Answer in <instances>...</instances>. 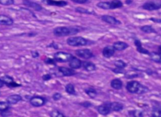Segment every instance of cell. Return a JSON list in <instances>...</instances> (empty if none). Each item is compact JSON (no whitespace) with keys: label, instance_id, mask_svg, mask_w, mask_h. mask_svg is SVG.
Returning <instances> with one entry per match:
<instances>
[{"label":"cell","instance_id":"cell-35","mask_svg":"<svg viewBox=\"0 0 161 117\" xmlns=\"http://www.w3.org/2000/svg\"><path fill=\"white\" fill-rule=\"evenodd\" d=\"M76 11L78 13H86V14H91V13L89 12L88 10L83 9L82 8H76Z\"/></svg>","mask_w":161,"mask_h":117},{"label":"cell","instance_id":"cell-22","mask_svg":"<svg viewBox=\"0 0 161 117\" xmlns=\"http://www.w3.org/2000/svg\"><path fill=\"white\" fill-rule=\"evenodd\" d=\"M111 87L115 90H120L123 87V83L121 80L118 78L114 79L111 82Z\"/></svg>","mask_w":161,"mask_h":117},{"label":"cell","instance_id":"cell-19","mask_svg":"<svg viewBox=\"0 0 161 117\" xmlns=\"http://www.w3.org/2000/svg\"><path fill=\"white\" fill-rule=\"evenodd\" d=\"M135 45L137 48V51L140 53H142V54H144V55H149L150 52L148 51L147 49H145L142 47V43L140 42V40H135Z\"/></svg>","mask_w":161,"mask_h":117},{"label":"cell","instance_id":"cell-4","mask_svg":"<svg viewBox=\"0 0 161 117\" xmlns=\"http://www.w3.org/2000/svg\"><path fill=\"white\" fill-rule=\"evenodd\" d=\"M74 57L67 53L62 52H59L56 53L54 55V59L56 61L60 62V63H66V62H69L70 60L72 59Z\"/></svg>","mask_w":161,"mask_h":117},{"label":"cell","instance_id":"cell-38","mask_svg":"<svg viewBox=\"0 0 161 117\" xmlns=\"http://www.w3.org/2000/svg\"><path fill=\"white\" fill-rule=\"evenodd\" d=\"M81 105L82 106H83L84 107H85V108H89V107H90L92 105L91 103L90 102H83V103H81Z\"/></svg>","mask_w":161,"mask_h":117},{"label":"cell","instance_id":"cell-27","mask_svg":"<svg viewBox=\"0 0 161 117\" xmlns=\"http://www.w3.org/2000/svg\"><path fill=\"white\" fill-rule=\"evenodd\" d=\"M140 29L144 33H156L157 31L156 30L153 28L151 26H149V25H146V26H143L140 28Z\"/></svg>","mask_w":161,"mask_h":117},{"label":"cell","instance_id":"cell-13","mask_svg":"<svg viewBox=\"0 0 161 117\" xmlns=\"http://www.w3.org/2000/svg\"><path fill=\"white\" fill-rule=\"evenodd\" d=\"M13 24V20L9 16L4 14H0V25L10 26Z\"/></svg>","mask_w":161,"mask_h":117},{"label":"cell","instance_id":"cell-14","mask_svg":"<svg viewBox=\"0 0 161 117\" xmlns=\"http://www.w3.org/2000/svg\"><path fill=\"white\" fill-rule=\"evenodd\" d=\"M59 71L62 74L63 76H73L76 74L75 71L73 68H69L64 66H61L59 68Z\"/></svg>","mask_w":161,"mask_h":117},{"label":"cell","instance_id":"cell-36","mask_svg":"<svg viewBox=\"0 0 161 117\" xmlns=\"http://www.w3.org/2000/svg\"><path fill=\"white\" fill-rule=\"evenodd\" d=\"M52 98L53 99L55 100V101H58V100H59L62 98V95H61V94H60L59 93H56L53 95Z\"/></svg>","mask_w":161,"mask_h":117},{"label":"cell","instance_id":"cell-32","mask_svg":"<svg viewBox=\"0 0 161 117\" xmlns=\"http://www.w3.org/2000/svg\"><path fill=\"white\" fill-rule=\"evenodd\" d=\"M50 115L52 117H61V116H64V115L63 113H62L61 112H60L59 111L57 110H52L50 113Z\"/></svg>","mask_w":161,"mask_h":117},{"label":"cell","instance_id":"cell-3","mask_svg":"<svg viewBox=\"0 0 161 117\" xmlns=\"http://www.w3.org/2000/svg\"><path fill=\"white\" fill-rule=\"evenodd\" d=\"M67 43L72 46H80L89 45V41L81 37H70L67 40Z\"/></svg>","mask_w":161,"mask_h":117},{"label":"cell","instance_id":"cell-30","mask_svg":"<svg viewBox=\"0 0 161 117\" xmlns=\"http://www.w3.org/2000/svg\"><path fill=\"white\" fill-rule=\"evenodd\" d=\"M10 104L8 102H0V111H4L10 109Z\"/></svg>","mask_w":161,"mask_h":117},{"label":"cell","instance_id":"cell-1","mask_svg":"<svg viewBox=\"0 0 161 117\" xmlns=\"http://www.w3.org/2000/svg\"><path fill=\"white\" fill-rule=\"evenodd\" d=\"M80 31L79 28L76 26H61L53 29V35L57 37L74 35Z\"/></svg>","mask_w":161,"mask_h":117},{"label":"cell","instance_id":"cell-6","mask_svg":"<svg viewBox=\"0 0 161 117\" xmlns=\"http://www.w3.org/2000/svg\"><path fill=\"white\" fill-rule=\"evenodd\" d=\"M142 8L147 11L157 10L161 8V3L154 1L147 2L142 6Z\"/></svg>","mask_w":161,"mask_h":117},{"label":"cell","instance_id":"cell-43","mask_svg":"<svg viewBox=\"0 0 161 117\" xmlns=\"http://www.w3.org/2000/svg\"><path fill=\"white\" fill-rule=\"evenodd\" d=\"M151 20L154 21L155 23H161V20H159V19H155V18H151Z\"/></svg>","mask_w":161,"mask_h":117},{"label":"cell","instance_id":"cell-39","mask_svg":"<svg viewBox=\"0 0 161 117\" xmlns=\"http://www.w3.org/2000/svg\"><path fill=\"white\" fill-rule=\"evenodd\" d=\"M42 79L44 80V81H47V80H49L51 79V75H50L49 74H46L45 75H44L42 76Z\"/></svg>","mask_w":161,"mask_h":117},{"label":"cell","instance_id":"cell-25","mask_svg":"<svg viewBox=\"0 0 161 117\" xmlns=\"http://www.w3.org/2000/svg\"><path fill=\"white\" fill-rule=\"evenodd\" d=\"M86 93L91 98H95L97 96V92L96 90L93 88H87L85 90Z\"/></svg>","mask_w":161,"mask_h":117},{"label":"cell","instance_id":"cell-24","mask_svg":"<svg viewBox=\"0 0 161 117\" xmlns=\"http://www.w3.org/2000/svg\"><path fill=\"white\" fill-rule=\"evenodd\" d=\"M110 10H114L121 8L123 6V3L120 0H113L110 2Z\"/></svg>","mask_w":161,"mask_h":117},{"label":"cell","instance_id":"cell-9","mask_svg":"<svg viewBox=\"0 0 161 117\" xmlns=\"http://www.w3.org/2000/svg\"><path fill=\"white\" fill-rule=\"evenodd\" d=\"M98 111L102 115H108L111 111V108L110 106V102H105L103 104L100 105L98 108Z\"/></svg>","mask_w":161,"mask_h":117},{"label":"cell","instance_id":"cell-11","mask_svg":"<svg viewBox=\"0 0 161 117\" xmlns=\"http://www.w3.org/2000/svg\"><path fill=\"white\" fill-rule=\"evenodd\" d=\"M115 52V49L113 46H107L103 49V55L105 58L112 57Z\"/></svg>","mask_w":161,"mask_h":117},{"label":"cell","instance_id":"cell-15","mask_svg":"<svg viewBox=\"0 0 161 117\" xmlns=\"http://www.w3.org/2000/svg\"><path fill=\"white\" fill-rule=\"evenodd\" d=\"M82 66L87 72H93L96 70V65L90 61H82Z\"/></svg>","mask_w":161,"mask_h":117},{"label":"cell","instance_id":"cell-40","mask_svg":"<svg viewBox=\"0 0 161 117\" xmlns=\"http://www.w3.org/2000/svg\"><path fill=\"white\" fill-rule=\"evenodd\" d=\"M45 63H47V64H56V62H55L54 60H52V59H50V58L47 59L45 61Z\"/></svg>","mask_w":161,"mask_h":117},{"label":"cell","instance_id":"cell-7","mask_svg":"<svg viewBox=\"0 0 161 117\" xmlns=\"http://www.w3.org/2000/svg\"><path fill=\"white\" fill-rule=\"evenodd\" d=\"M76 54L78 57H79L81 58H84V59L91 58L94 56L92 52L89 49H78L76 51Z\"/></svg>","mask_w":161,"mask_h":117},{"label":"cell","instance_id":"cell-33","mask_svg":"<svg viewBox=\"0 0 161 117\" xmlns=\"http://www.w3.org/2000/svg\"><path fill=\"white\" fill-rule=\"evenodd\" d=\"M129 114L131 116H142L144 115L143 113L138 110H134V111H130Z\"/></svg>","mask_w":161,"mask_h":117},{"label":"cell","instance_id":"cell-21","mask_svg":"<svg viewBox=\"0 0 161 117\" xmlns=\"http://www.w3.org/2000/svg\"><path fill=\"white\" fill-rule=\"evenodd\" d=\"M112 111H120L123 109V105L118 102H110Z\"/></svg>","mask_w":161,"mask_h":117},{"label":"cell","instance_id":"cell-28","mask_svg":"<svg viewBox=\"0 0 161 117\" xmlns=\"http://www.w3.org/2000/svg\"><path fill=\"white\" fill-rule=\"evenodd\" d=\"M66 91L67 93L70 94V95H76V90L75 88L74 87V85L71 83H69L66 86Z\"/></svg>","mask_w":161,"mask_h":117},{"label":"cell","instance_id":"cell-44","mask_svg":"<svg viewBox=\"0 0 161 117\" xmlns=\"http://www.w3.org/2000/svg\"><path fill=\"white\" fill-rule=\"evenodd\" d=\"M158 50H159V53L161 54V46H159V48H158Z\"/></svg>","mask_w":161,"mask_h":117},{"label":"cell","instance_id":"cell-5","mask_svg":"<svg viewBox=\"0 0 161 117\" xmlns=\"http://www.w3.org/2000/svg\"><path fill=\"white\" fill-rule=\"evenodd\" d=\"M30 104L35 107H40L44 106L46 103V99L42 96H35L30 99Z\"/></svg>","mask_w":161,"mask_h":117},{"label":"cell","instance_id":"cell-12","mask_svg":"<svg viewBox=\"0 0 161 117\" xmlns=\"http://www.w3.org/2000/svg\"><path fill=\"white\" fill-rule=\"evenodd\" d=\"M69 66L73 69H79L82 66V61L74 57L69 61Z\"/></svg>","mask_w":161,"mask_h":117},{"label":"cell","instance_id":"cell-37","mask_svg":"<svg viewBox=\"0 0 161 117\" xmlns=\"http://www.w3.org/2000/svg\"><path fill=\"white\" fill-rule=\"evenodd\" d=\"M71 1L73 2L74 3H78V4H84L86 3L88 0H71Z\"/></svg>","mask_w":161,"mask_h":117},{"label":"cell","instance_id":"cell-29","mask_svg":"<svg viewBox=\"0 0 161 117\" xmlns=\"http://www.w3.org/2000/svg\"><path fill=\"white\" fill-rule=\"evenodd\" d=\"M96 6L101 9L110 10V2H100L96 5Z\"/></svg>","mask_w":161,"mask_h":117},{"label":"cell","instance_id":"cell-23","mask_svg":"<svg viewBox=\"0 0 161 117\" xmlns=\"http://www.w3.org/2000/svg\"><path fill=\"white\" fill-rule=\"evenodd\" d=\"M150 58L152 61L157 63H160L161 64V54L159 53H156V52H152L150 53L149 55Z\"/></svg>","mask_w":161,"mask_h":117},{"label":"cell","instance_id":"cell-17","mask_svg":"<svg viewBox=\"0 0 161 117\" xmlns=\"http://www.w3.org/2000/svg\"><path fill=\"white\" fill-rule=\"evenodd\" d=\"M23 4L25 6L32 8L36 11H40L42 10V7L39 4L29 1V0H23Z\"/></svg>","mask_w":161,"mask_h":117},{"label":"cell","instance_id":"cell-10","mask_svg":"<svg viewBox=\"0 0 161 117\" xmlns=\"http://www.w3.org/2000/svg\"><path fill=\"white\" fill-rule=\"evenodd\" d=\"M101 20L110 25H118L121 24L120 21L118 20L117 19H116L115 17L112 16H110V15H103L101 16Z\"/></svg>","mask_w":161,"mask_h":117},{"label":"cell","instance_id":"cell-8","mask_svg":"<svg viewBox=\"0 0 161 117\" xmlns=\"http://www.w3.org/2000/svg\"><path fill=\"white\" fill-rule=\"evenodd\" d=\"M0 78L4 81L5 85L9 88H15L20 86V84H18L16 82L14 81L13 78L10 76H4Z\"/></svg>","mask_w":161,"mask_h":117},{"label":"cell","instance_id":"cell-41","mask_svg":"<svg viewBox=\"0 0 161 117\" xmlns=\"http://www.w3.org/2000/svg\"><path fill=\"white\" fill-rule=\"evenodd\" d=\"M32 55L33 58H37L39 56V54L37 52H32Z\"/></svg>","mask_w":161,"mask_h":117},{"label":"cell","instance_id":"cell-42","mask_svg":"<svg viewBox=\"0 0 161 117\" xmlns=\"http://www.w3.org/2000/svg\"><path fill=\"white\" fill-rule=\"evenodd\" d=\"M4 85H5V83H4V81H3L1 78H0V88H2Z\"/></svg>","mask_w":161,"mask_h":117},{"label":"cell","instance_id":"cell-2","mask_svg":"<svg viewBox=\"0 0 161 117\" xmlns=\"http://www.w3.org/2000/svg\"><path fill=\"white\" fill-rule=\"evenodd\" d=\"M126 88L130 93L143 94L146 93L149 91L147 87L142 85L137 81H131L127 83Z\"/></svg>","mask_w":161,"mask_h":117},{"label":"cell","instance_id":"cell-16","mask_svg":"<svg viewBox=\"0 0 161 117\" xmlns=\"http://www.w3.org/2000/svg\"><path fill=\"white\" fill-rule=\"evenodd\" d=\"M45 3L48 5L56 6L59 7H63L67 5V3L64 1H54V0H44Z\"/></svg>","mask_w":161,"mask_h":117},{"label":"cell","instance_id":"cell-20","mask_svg":"<svg viewBox=\"0 0 161 117\" xmlns=\"http://www.w3.org/2000/svg\"><path fill=\"white\" fill-rule=\"evenodd\" d=\"M113 46L117 51H123L129 47V45L123 41H117L113 44Z\"/></svg>","mask_w":161,"mask_h":117},{"label":"cell","instance_id":"cell-34","mask_svg":"<svg viewBox=\"0 0 161 117\" xmlns=\"http://www.w3.org/2000/svg\"><path fill=\"white\" fill-rule=\"evenodd\" d=\"M14 3V0H0V4L5 6L13 5Z\"/></svg>","mask_w":161,"mask_h":117},{"label":"cell","instance_id":"cell-31","mask_svg":"<svg viewBox=\"0 0 161 117\" xmlns=\"http://www.w3.org/2000/svg\"><path fill=\"white\" fill-rule=\"evenodd\" d=\"M114 64L116 66V68H121V69L125 68V67H126V66H127L126 63H125L123 61L120 60L115 61V63H114Z\"/></svg>","mask_w":161,"mask_h":117},{"label":"cell","instance_id":"cell-26","mask_svg":"<svg viewBox=\"0 0 161 117\" xmlns=\"http://www.w3.org/2000/svg\"><path fill=\"white\" fill-rule=\"evenodd\" d=\"M152 115L157 117L161 116V105H157L153 107Z\"/></svg>","mask_w":161,"mask_h":117},{"label":"cell","instance_id":"cell-18","mask_svg":"<svg viewBox=\"0 0 161 117\" xmlns=\"http://www.w3.org/2000/svg\"><path fill=\"white\" fill-rule=\"evenodd\" d=\"M22 99V98L20 95H12L8 96L7 98V102L10 104V105H14L17 103L18 102H19Z\"/></svg>","mask_w":161,"mask_h":117}]
</instances>
